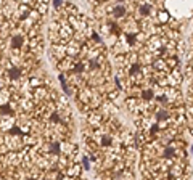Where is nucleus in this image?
<instances>
[{
    "mask_svg": "<svg viewBox=\"0 0 193 180\" xmlns=\"http://www.w3.org/2000/svg\"><path fill=\"white\" fill-rule=\"evenodd\" d=\"M52 56L56 61H61L65 56H68V53H66V44H63V42L52 44Z\"/></svg>",
    "mask_w": 193,
    "mask_h": 180,
    "instance_id": "obj_5",
    "label": "nucleus"
},
{
    "mask_svg": "<svg viewBox=\"0 0 193 180\" xmlns=\"http://www.w3.org/2000/svg\"><path fill=\"white\" fill-rule=\"evenodd\" d=\"M63 3H65V0H53V8L58 11V10L61 8V5H63Z\"/></svg>",
    "mask_w": 193,
    "mask_h": 180,
    "instance_id": "obj_10",
    "label": "nucleus"
},
{
    "mask_svg": "<svg viewBox=\"0 0 193 180\" xmlns=\"http://www.w3.org/2000/svg\"><path fill=\"white\" fill-rule=\"evenodd\" d=\"M108 15H111L113 19H124V18L127 16V7L126 5H121V3L113 5Z\"/></svg>",
    "mask_w": 193,
    "mask_h": 180,
    "instance_id": "obj_6",
    "label": "nucleus"
},
{
    "mask_svg": "<svg viewBox=\"0 0 193 180\" xmlns=\"http://www.w3.org/2000/svg\"><path fill=\"white\" fill-rule=\"evenodd\" d=\"M156 21L161 26L167 24L169 21H171V13H169L167 10H158L156 11Z\"/></svg>",
    "mask_w": 193,
    "mask_h": 180,
    "instance_id": "obj_7",
    "label": "nucleus"
},
{
    "mask_svg": "<svg viewBox=\"0 0 193 180\" xmlns=\"http://www.w3.org/2000/svg\"><path fill=\"white\" fill-rule=\"evenodd\" d=\"M11 97H13V93L8 87H0V105L8 103L11 100Z\"/></svg>",
    "mask_w": 193,
    "mask_h": 180,
    "instance_id": "obj_8",
    "label": "nucleus"
},
{
    "mask_svg": "<svg viewBox=\"0 0 193 180\" xmlns=\"http://www.w3.org/2000/svg\"><path fill=\"white\" fill-rule=\"evenodd\" d=\"M85 118H87V122H89L90 127H100L105 122V114L100 109H97V108L90 109L89 113H85Z\"/></svg>",
    "mask_w": 193,
    "mask_h": 180,
    "instance_id": "obj_2",
    "label": "nucleus"
},
{
    "mask_svg": "<svg viewBox=\"0 0 193 180\" xmlns=\"http://www.w3.org/2000/svg\"><path fill=\"white\" fill-rule=\"evenodd\" d=\"M81 48H82V44L79 40H76V39H71L69 42H66V53H68V56L79 58Z\"/></svg>",
    "mask_w": 193,
    "mask_h": 180,
    "instance_id": "obj_4",
    "label": "nucleus"
},
{
    "mask_svg": "<svg viewBox=\"0 0 193 180\" xmlns=\"http://www.w3.org/2000/svg\"><path fill=\"white\" fill-rule=\"evenodd\" d=\"M81 166H82V169L89 171V169H90V158H89V156H82V159H81Z\"/></svg>",
    "mask_w": 193,
    "mask_h": 180,
    "instance_id": "obj_9",
    "label": "nucleus"
},
{
    "mask_svg": "<svg viewBox=\"0 0 193 180\" xmlns=\"http://www.w3.org/2000/svg\"><path fill=\"white\" fill-rule=\"evenodd\" d=\"M28 47V34L26 32H13L10 36V50L11 53H21V50Z\"/></svg>",
    "mask_w": 193,
    "mask_h": 180,
    "instance_id": "obj_1",
    "label": "nucleus"
},
{
    "mask_svg": "<svg viewBox=\"0 0 193 180\" xmlns=\"http://www.w3.org/2000/svg\"><path fill=\"white\" fill-rule=\"evenodd\" d=\"M166 79H167V85L179 87L180 82L184 81V76H182L180 69L176 66V68H172V69H169L167 73H166Z\"/></svg>",
    "mask_w": 193,
    "mask_h": 180,
    "instance_id": "obj_3",
    "label": "nucleus"
}]
</instances>
